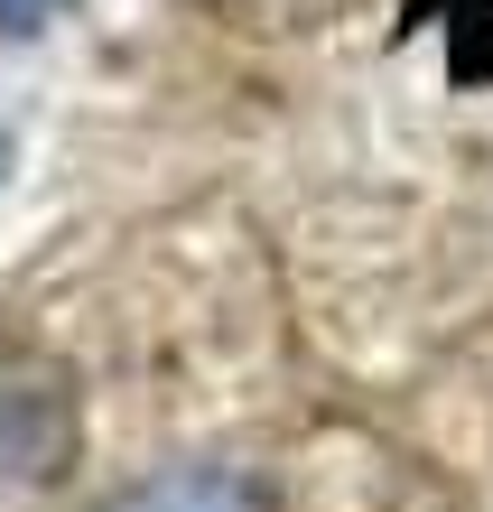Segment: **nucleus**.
I'll return each mask as SVG.
<instances>
[{"label": "nucleus", "mask_w": 493, "mask_h": 512, "mask_svg": "<svg viewBox=\"0 0 493 512\" xmlns=\"http://www.w3.org/2000/svg\"><path fill=\"white\" fill-rule=\"evenodd\" d=\"M75 457V382L56 364H0V475L47 485Z\"/></svg>", "instance_id": "nucleus-1"}, {"label": "nucleus", "mask_w": 493, "mask_h": 512, "mask_svg": "<svg viewBox=\"0 0 493 512\" xmlns=\"http://www.w3.org/2000/svg\"><path fill=\"white\" fill-rule=\"evenodd\" d=\"M56 10H66V0H0V28H10V38H38Z\"/></svg>", "instance_id": "nucleus-4"}, {"label": "nucleus", "mask_w": 493, "mask_h": 512, "mask_svg": "<svg viewBox=\"0 0 493 512\" xmlns=\"http://www.w3.org/2000/svg\"><path fill=\"white\" fill-rule=\"evenodd\" d=\"M400 28H447V38H456V75H466V84L493 75V47H484L493 0H400Z\"/></svg>", "instance_id": "nucleus-3"}, {"label": "nucleus", "mask_w": 493, "mask_h": 512, "mask_svg": "<svg viewBox=\"0 0 493 512\" xmlns=\"http://www.w3.org/2000/svg\"><path fill=\"white\" fill-rule=\"evenodd\" d=\"M103 512H270V503H261L252 475H233V466H177L159 485H131Z\"/></svg>", "instance_id": "nucleus-2"}]
</instances>
